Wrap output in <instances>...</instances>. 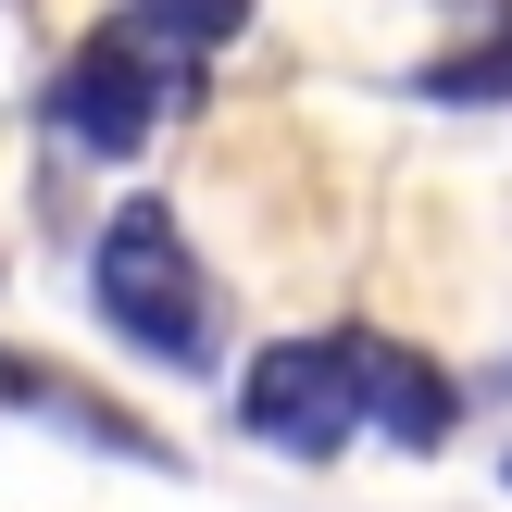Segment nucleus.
<instances>
[{
  "label": "nucleus",
  "instance_id": "nucleus-1",
  "mask_svg": "<svg viewBox=\"0 0 512 512\" xmlns=\"http://www.w3.org/2000/svg\"><path fill=\"white\" fill-rule=\"evenodd\" d=\"M88 300L150 363H175V375L213 363V275H200L175 200H113V225H100V250H88Z\"/></svg>",
  "mask_w": 512,
  "mask_h": 512
},
{
  "label": "nucleus",
  "instance_id": "nucleus-2",
  "mask_svg": "<svg viewBox=\"0 0 512 512\" xmlns=\"http://www.w3.org/2000/svg\"><path fill=\"white\" fill-rule=\"evenodd\" d=\"M175 100H200V63L150 50L138 25L113 13V25H88V38L63 50V75L38 88V113H50V138H75V150H100V163H125V150H138Z\"/></svg>",
  "mask_w": 512,
  "mask_h": 512
},
{
  "label": "nucleus",
  "instance_id": "nucleus-3",
  "mask_svg": "<svg viewBox=\"0 0 512 512\" xmlns=\"http://www.w3.org/2000/svg\"><path fill=\"white\" fill-rule=\"evenodd\" d=\"M238 425L263 450H288V463H338L350 438H363V400H350V338H275L250 350L238 375Z\"/></svg>",
  "mask_w": 512,
  "mask_h": 512
},
{
  "label": "nucleus",
  "instance_id": "nucleus-4",
  "mask_svg": "<svg viewBox=\"0 0 512 512\" xmlns=\"http://www.w3.org/2000/svg\"><path fill=\"white\" fill-rule=\"evenodd\" d=\"M0 413H25V425H50V438L100 450V463H138V475H175V438H163V425H138L125 400H100L88 375L38 363V350H13V338H0Z\"/></svg>",
  "mask_w": 512,
  "mask_h": 512
},
{
  "label": "nucleus",
  "instance_id": "nucleus-5",
  "mask_svg": "<svg viewBox=\"0 0 512 512\" xmlns=\"http://www.w3.org/2000/svg\"><path fill=\"white\" fill-rule=\"evenodd\" d=\"M350 400H363V425L400 438V450H450L463 438L450 363H425V350H400V338H350Z\"/></svg>",
  "mask_w": 512,
  "mask_h": 512
},
{
  "label": "nucleus",
  "instance_id": "nucleus-6",
  "mask_svg": "<svg viewBox=\"0 0 512 512\" xmlns=\"http://www.w3.org/2000/svg\"><path fill=\"white\" fill-rule=\"evenodd\" d=\"M413 100H438V113H488V100H512V0L488 13V38L425 50V63H413Z\"/></svg>",
  "mask_w": 512,
  "mask_h": 512
},
{
  "label": "nucleus",
  "instance_id": "nucleus-7",
  "mask_svg": "<svg viewBox=\"0 0 512 512\" xmlns=\"http://www.w3.org/2000/svg\"><path fill=\"white\" fill-rule=\"evenodd\" d=\"M125 25H138L150 50H175V63H200V50H225L250 25V0H125Z\"/></svg>",
  "mask_w": 512,
  "mask_h": 512
},
{
  "label": "nucleus",
  "instance_id": "nucleus-8",
  "mask_svg": "<svg viewBox=\"0 0 512 512\" xmlns=\"http://www.w3.org/2000/svg\"><path fill=\"white\" fill-rule=\"evenodd\" d=\"M500 488H512V463H500Z\"/></svg>",
  "mask_w": 512,
  "mask_h": 512
}]
</instances>
